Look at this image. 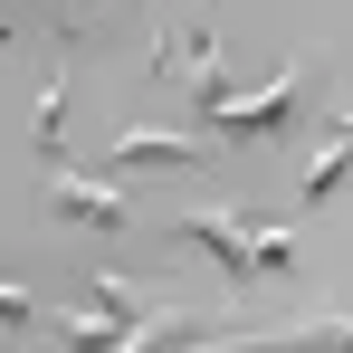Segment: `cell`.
Segmentation results:
<instances>
[{
    "instance_id": "6da1fadb",
    "label": "cell",
    "mask_w": 353,
    "mask_h": 353,
    "mask_svg": "<svg viewBox=\"0 0 353 353\" xmlns=\"http://www.w3.org/2000/svg\"><path fill=\"white\" fill-rule=\"evenodd\" d=\"M153 77H172L181 96L201 105V124L230 105V67H220V39H201V29H181V19L163 29V39H153Z\"/></svg>"
},
{
    "instance_id": "7a4b0ae2",
    "label": "cell",
    "mask_w": 353,
    "mask_h": 353,
    "mask_svg": "<svg viewBox=\"0 0 353 353\" xmlns=\"http://www.w3.org/2000/svg\"><path fill=\"white\" fill-rule=\"evenodd\" d=\"M296 115H305V77H277L268 96H230V105L210 115V153H220V143H268V134H287Z\"/></svg>"
},
{
    "instance_id": "3957f363",
    "label": "cell",
    "mask_w": 353,
    "mask_h": 353,
    "mask_svg": "<svg viewBox=\"0 0 353 353\" xmlns=\"http://www.w3.org/2000/svg\"><path fill=\"white\" fill-rule=\"evenodd\" d=\"M48 201H58V220H86V230H124V220H143L134 201H124L115 181H96V172H77V163H48Z\"/></svg>"
},
{
    "instance_id": "277c9868",
    "label": "cell",
    "mask_w": 353,
    "mask_h": 353,
    "mask_svg": "<svg viewBox=\"0 0 353 353\" xmlns=\"http://www.w3.org/2000/svg\"><path fill=\"white\" fill-rule=\"evenodd\" d=\"M172 230H181V239H201V248L220 258L230 296H248V287H258V277H248V239H239V210H181Z\"/></svg>"
},
{
    "instance_id": "5b68a950",
    "label": "cell",
    "mask_w": 353,
    "mask_h": 353,
    "mask_svg": "<svg viewBox=\"0 0 353 353\" xmlns=\"http://www.w3.org/2000/svg\"><path fill=\"white\" fill-rule=\"evenodd\" d=\"M239 239H248V277H296V258H305V239L287 220H258V210H239Z\"/></svg>"
},
{
    "instance_id": "8992f818",
    "label": "cell",
    "mask_w": 353,
    "mask_h": 353,
    "mask_svg": "<svg viewBox=\"0 0 353 353\" xmlns=\"http://www.w3.org/2000/svg\"><path fill=\"white\" fill-rule=\"evenodd\" d=\"M153 163H210V143H191V134H124L115 143V172H153Z\"/></svg>"
},
{
    "instance_id": "52a82bcc",
    "label": "cell",
    "mask_w": 353,
    "mask_h": 353,
    "mask_svg": "<svg viewBox=\"0 0 353 353\" xmlns=\"http://www.w3.org/2000/svg\"><path fill=\"white\" fill-rule=\"evenodd\" d=\"M344 163H353V143H344V124H334V134L315 143V163H305V201H325V191L344 181Z\"/></svg>"
},
{
    "instance_id": "ba28073f",
    "label": "cell",
    "mask_w": 353,
    "mask_h": 353,
    "mask_svg": "<svg viewBox=\"0 0 353 353\" xmlns=\"http://www.w3.org/2000/svg\"><path fill=\"white\" fill-rule=\"evenodd\" d=\"M124 334H134L124 315H67V344H77V353H115Z\"/></svg>"
},
{
    "instance_id": "9c48e42d",
    "label": "cell",
    "mask_w": 353,
    "mask_h": 353,
    "mask_svg": "<svg viewBox=\"0 0 353 353\" xmlns=\"http://www.w3.org/2000/svg\"><path fill=\"white\" fill-rule=\"evenodd\" d=\"M58 124H67V77L39 96V163H58Z\"/></svg>"
},
{
    "instance_id": "30bf717a",
    "label": "cell",
    "mask_w": 353,
    "mask_h": 353,
    "mask_svg": "<svg viewBox=\"0 0 353 353\" xmlns=\"http://www.w3.org/2000/svg\"><path fill=\"white\" fill-rule=\"evenodd\" d=\"M29 315H39V305H29V287H10V277H0V325H29Z\"/></svg>"
}]
</instances>
